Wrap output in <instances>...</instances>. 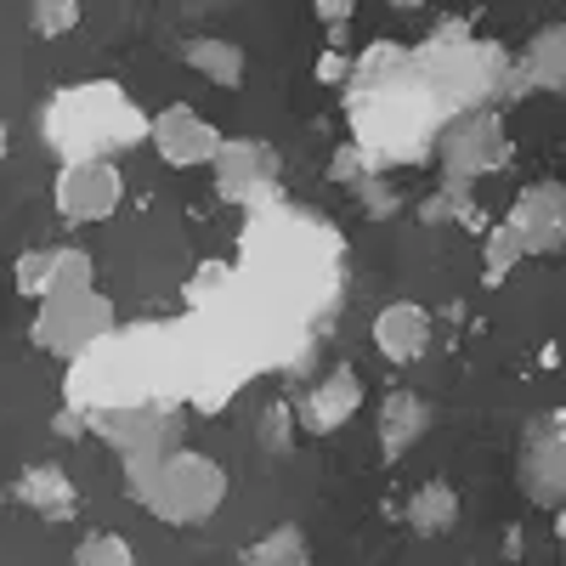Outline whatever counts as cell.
Returning a JSON list of instances; mask_svg holds the SVG:
<instances>
[{
	"label": "cell",
	"instance_id": "cell-1",
	"mask_svg": "<svg viewBox=\"0 0 566 566\" xmlns=\"http://www.w3.org/2000/svg\"><path fill=\"white\" fill-rule=\"evenodd\" d=\"M45 136L63 154V165H74V159H108L125 142H142L148 119L130 108L119 85H74L45 108Z\"/></svg>",
	"mask_w": 566,
	"mask_h": 566
},
{
	"label": "cell",
	"instance_id": "cell-2",
	"mask_svg": "<svg viewBox=\"0 0 566 566\" xmlns=\"http://www.w3.org/2000/svg\"><path fill=\"white\" fill-rule=\"evenodd\" d=\"M130 499L142 510H154L159 522H170V527H205L210 515L221 510V499H227V476H221V464L210 453L170 448L154 464L130 470Z\"/></svg>",
	"mask_w": 566,
	"mask_h": 566
},
{
	"label": "cell",
	"instance_id": "cell-3",
	"mask_svg": "<svg viewBox=\"0 0 566 566\" xmlns=\"http://www.w3.org/2000/svg\"><path fill=\"white\" fill-rule=\"evenodd\" d=\"M114 335V306L97 290H74V295H45L34 317V346L52 357H85Z\"/></svg>",
	"mask_w": 566,
	"mask_h": 566
},
{
	"label": "cell",
	"instance_id": "cell-4",
	"mask_svg": "<svg viewBox=\"0 0 566 566\" xmlns=\"http://www.w3.org/2000/svg\"><path fill=\"white\" fill-rule=\"evenodd\" d=\"M52 193H57V216L74 221V227H85V221H103V216L119 210L125 181H119V165L114 159H74V165L57 170Z\"/></svg>",
	"mask_w": 566,
	"mask_h": 566
},
{
	"label": "cell",
	"instance_id": "cell-5",
	"mask_svg": "<svg viewBox=\"0 0 566 566\" xmlns=\"http://www.w3.org/2000/svg\"><path fill=\"white\" fill-rule=\"evenodd\" d=\"M216 187L227 205H244V210H261L272 205L277 193V154L266 142H227L216 154Z\"/></svg>",
	"mask_w": 566,
	"mask_h": 566
},
{
	"label": "cell",
	"instance_id": "cell-6",
	"mask_svg": "<svg viewBox=\"0 0 566 566\" xmlns=\"http://www.w3.org/2000/svg\"><path fill=\"white\" fill-rule=\"evenodd\" d=\"M148 142L159 148V159L165 165H176V170H193V165H216V154L227 148V136L205 119V114H193V108H159L154 119H148Z\"/></svg>",
	"mask_w": 566,
	"mask_h": 566
},
{
	"label": "cell",
	"instance_id": "cell-7",
	"mask_svg": "<svg viewBox=\"0 0 566 566\" xmlns=\"http://www.w3.org/2000/svg\"><path fill=\"white\" fill-rule=\"evenodd\" d=\"M442 165H448V181H476V176L510 165V142H504L499 114H464L442 136Z\"/></svg>",
	"mask_w": 566,
	"mask_h": 566
},
{
	"label": "cell",
	"instance_id": "cell-8",
	"mask_svg": "<svg viewBox=\"0 0 566 566\" xmlns=\"http://www.w3.org/2000/svg\"><path fill=\"white\" fill-rule=\"evenodd\" d=\"M504 227H515V239H522L527 255H555L566 244V187L560 181L527 187V193L510 205Z\"/></svg>",
	"mask_w": 566,
	"mask_h": 566
},
{
	"label": "cell",
	"instance_id": "cell-9",
	"mask_svg": "<svg viewBox=\"0 0 566 566\" xmlns=\"http://www.w3.org/2000/svg\"><path fill=\"white\" fill-rule=\"evenodd\" d=\"M91 424H97V431L125 453L130 470H136V464H154L159 453H170V437H176V419H170L165 408H136V413L108 408V413H97Z\"/></svg>",
	"mask_w": 566,
	"mask_h": 566
},
{
	"label": "cell",
	"instance_id": "cell-10",
	"mask_svg": "<svg viewBox=\"0 0 566 566\" xmlns=\"http://www.w3.org/2000/svg\"><path fill=\"white\" fill-rule=\"evenodd\" d=\"M12 283L23 295L45 301V295H74V290H91L97 272H91V255L63 244V250H29L18 266H12Z\"/></svg>",
	"mask_w": 566,
	"mask_h": 566
},
{
	"label": "cell",
	"instance_id": "cell-11",
	"mask_svg": "<svg viewBox=\"0 0 566 566\" xmlns=\"http://www.w3.org/2000/svg\"><path fill=\"white\" fill-rule=\"evenodd\" d=\"M357 408H363V380H357L352 368H335L328 380L312 386V397L301 402V419H306V431L328 437V431H340Z\"/></svg>",
	"mask_w": 566,
	"mask_h": 566
},
{
	"label": "cell",
	"instance_id": "cell-12",
	"mask_svg": "<svg viewBox=\"0 0 566 566\" xmlns=\"http://www.w3.org/2000/svg\"><path fill=\"white\" fill-rule=\"evenodd\" d=\"M374 346H380V357H391V363H413L424 346H431V312L413 306V301L386 306L380 317H374Z\"/></svg>",
	"mask_w": 566,
	"mask_h": 566
},
{
	"label": "cell",
	"instance_id": "cell-13",
	"mask_svg": "<svg viewBox=\"0 0 566 566\" xmlns=\"http://www.w3.org/2000/svg\"><path fill=\"white\" fill-rule=\"evenodd\" d=\"M18 504H29L34 515H45V522H69V515L80 510V488L69 482L63 464H34L18 476Z\"/></svg>",
	"mask_w": 566,
	"mask_h": 566
},
{
	"label": "cell",
	"instance_id": "cell-14",
	"mask_svg": "<svg viewBox=\"0 0 566 566\" xmlns=\"http://www.w3.org/2000/svg\"><path fill=\"white\" fill-rule=\"evenodd\" d=\"M533 85H566V23L544 29L527 45L522 63H515V74L504 80V97H522V91H533Z\"/></svg>",
	"mask_w": 566,
	"mask_h": 566
},
{
	"label": "cell",
	"instance_id": "cell-15",
	"mask_svg": "<svg viewBox=\"0 0 566 566\" xmlns=\"http://www.w3.org/2000/svg\"><path fill=\"white\" fill-rule=\"evenodd\" d=\"M424 431H431V402H424L419 391H391L380 402V448H386V459H402Z\"/></svg>",
	"mask_w": 566,
	"mask_h": 566
},
{
	"label": "cell",
	"instance_id": "cell-16",
	"mask_svg": "<svg viewBox=\"0 0 566 566\" xmlns=\"http://www.w3.org/2000/svg\"><path fill=\"white\" fill-rule=\"evenodd\" d=\"M181 57L193 74H205L210 85H244V45H232V40H216V34H193L181 45Z\"/></svg>",
	"mask_w": 566,
	"mask_h": 566
},
{
	"label": "cell",
	"instance_id": "cell-17",
	"mask_svg": "<svg viewBox=\"0 0 566 566\" xmlns=\"http://www.w3.org/2000/svg\"><path fill=\"white\" fill-rule=\"evenodd\" d=\"M459 522V493L448 488V482H424L413 499H408V527L419 533V538H437V533H448Z\"/></svg>",
	"mask_w": 566,
	"mask_h": 566
},
{
	"label": "cell",
	"instance_id": "cell-18",
	"mask_svg": "<svg viewBox=\"0 0 566 566\" xmlns=\"http://www.w3.org/2000/svg\"><path fill=\"white\" fill-rule=\"evenodd\" d=\"M312 555H306V533L301 527H272L266 538H255L250 549H244V566H306Z\"/></svg>",
	"mask_w": 566,
	"mask_h": 566
},
{
	"label": "cell",
	"instance_id": "cell-19",
	"mask_svg": "<svg viewBox=\"0 0 566 566\" xmlns=\"http://www.w3.org/2000/svg\"><path fill=\"white\" fill-rule=\"evenodd\" d=\"M527 488H533L538 499H566V437H555L549 448L533 453V464H527Z\"/></svg>",
	"mask_w": 566,
	"mask_h": 566
},
{
	"label": "cell",
	"instance_id": "cell-20",
	"mask_svg": "<svg viewBox=\"0 0 566 566\" xmlns=\"http://www.w3.org/2000/svg\"><path fill=\"white\" fill-rule=\"evenodd\" d=\"M527 250H522V239H515V227H493L488 232V250H482V272H488V283H504V272L515 266V261H522Z\"/></svg>",
	"mask_w": 566,
	"mask_h": 566
},
{
	"label": "cell",
	"instance_id": "cell-21",
	"mask_svg": "<svg viewBox=\"0 0 566 566\" xmlns=\"http://www.w3.org/2000/svg\"><path fill=\"white\" fill-rule=\"evenodd\" d=\"M74 566H136V555H130V544L119 533H91L74 549Z\"/></svg>",
	"mask_w": 566,
	"mask_h": 566
},
{
	"label": "cell",
	"instance_id": "cell-22",
	"mask_svg": "<svg viewBox=\"0 0 566 566\" xmlns=\"http://www.w3.org/2000/svg\"><path fill=\"white\" fill-rule=\"evenodd\" d=\"M29 7H34V34L45 40L80 29V0H29Z\"/></svg>",
	"mask_w": 566,
	"mask_h": 566
},
{
	"label": "cell",
	"instance_id": "cell-23",
	"mask_svg": "<svg viewBox=\"0 0 566 566\" xmlns=\"http://www.w3.org/2000/svg\"><path fill=\"white\" fill-rule=\"evenodd\" d=\"M290 437H295V408L290 402H272L261 413V448L266 453H283V448H290Z\"/></svg>",
	"mask_w": 566,
	"mask_h": 566
},
{
	"label": "cell",
	"instance_id": "cell-24",
	"mask_svg": "<svg viewBox=\"0 0 566 566\" xmlns=\"http://www.w3.org/2000/svg\"><path fill=\"white\" fill-rule=\"evenodd\" d=\"M317 18H323V23H335V29H340V23L352 18V0H317Z\"/></svg>",
	"mask_w": 566,
	"mask_h": 566
},
{
	"label": "cell",
	"instance_id": "cell-25",
	"mask_svg": "<svg viewBox=\"0 0 566 566\" xmlns=\"http://www.w3.org/2000/svg\"><path fill=\"white\" fill-rule=\"evenodd\" d=\"M346 74V57L340 52H323V63H317V80H340Z\"/></svg>",
	"mask_w": 566,
	"mask_h": 566
},
{
	"label": "cell",
	"instance_id": "cell-26",
	"mask_svg": "<svg viewBox=\"0 0 566 566\" xmlns=\"http://www.w3.org/2000/svg\"><path fill=\"white\" fill-rule=\"evenodd\" d=\"M57 431H63V437H85V419H80L74 408H63V413H57Z\"/></svg>",
	"mask_w": 566,
	"mask_h": 566
},
{
	"label": "cell",
	"instance_id": "cell-27",
	"mask_svg": "<svg viewBox=\"0 0 566 566\" xmlns=\"http://www.w3.org/2000/svg\"><path fill=\"white\" fill-rule=\"evenodd\" d=\"M386 7H402V12H419V7H424V0H386Z\"/></svg>",
	"mask_w": 566,
	"mask_h": 566
},
{
	"label": "cell",
	"instance_id": "cell-28",
	"mask_svg": "<svg viewBox=\"0 0 566 566\" xmlns=\"http://www.w3.org/2000/svg\"><path fill=\"white\" fill-rule=\"evenodd\" d=\"M7 148H12V142H7V125H0V159H7Z\"/></svg>",
	"mask_w": 566,
	"mask_h": 566
}]
</instances>
